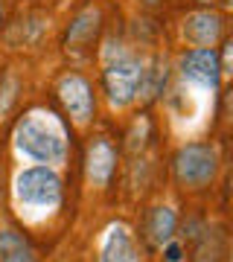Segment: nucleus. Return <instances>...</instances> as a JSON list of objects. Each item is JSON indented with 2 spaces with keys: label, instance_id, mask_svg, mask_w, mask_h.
I'll use <instances>...</instances> for the list:
<instances>
[{
  "label": "nucleus",
  "instance_id": "obj_2",
  "mask_svg": "<svg viewBox=\"0 0 233 262\" xmlns=\"http://www.w3.org/2000/svg\"><path fill=\"white\" fill-rule=\"evenodd\" d=\"M12 146L29 163L61 169L70 158V125L50 108H32L15 122Z\"/></svg>",
  "mask_w": 233,
  "mask_h": 262
},
{
  "label": "nucleus",
  "instance_id": "obj_6",
  "mask_svg": "<svg viewBox=\"0 0 233 262\" xmlns=\"http://www.w3.org/2000/svg\"><path fill=\"white\" fill-rule=\"evenodd\" d=\"M178 73L186 84H193L198 91L216 94L222 88V64L219 53L213 47H193L178 58Z\"/></svg>",
  "mask_w": 233,
  "mask_h": 262
},
{
  "label": "nucleus",
  "instance_id": "obj_12",
  "mask_svg": "<svg viewBox=\"0 0 233 262\" xmlns=\"http://www.w3.org/2000/svg\"><path fill=\"white\" fill-rule=\"evenodd\" d=\"M0 262H38L35 248L18 227H0Z\"/></svg>",
  "mask_w": 233,
  "mask_h": 262
},
{
  "label": "nucleus",
  "instance_id": "obj_1",
  "mask_svg": "<svg viewBox=\"0 0 233 262\" xmlns=\"http://www.w3.org/2000/svg\"><path fill=\"white\" fill-rule=\"evenodd\" d=\"M65 207V178L56 166H24L12 178V210L20 225L29 230H41L53 222Z\"/></svg>",
  "mask_w": 233,
  "mask_h": 262
},
{
  "label": "nucleus",
  "instance_id": "obj_17",
  "mask_svg": "<svg viewBox=\"0 0 233 262\" xmlns=\"http://www.w3.org/2000/svg\"><path fill=\"white\" fill-rule=\"evenodd\" d=\"M0 27H3V0H0Z\"/></svg>",
  "mask_w": 233,
  "mask_h": 262
},
{
  "label": "nucleus",
  "instance_id": "obj_13",
  "mask_svg": "<svg viewBox=\"0 0 233 262\" xmlns=\"http://www.w3.org/2000/svg\"><path fill=\"white\" fill-rule=\"evenodd\" d=\"M18 99V79L15 76H6L0 82V120L6 117V111L12 108V102Z\"/></svg>",
  "mask_w": 233,
  "mask_h": 262
},
{
  "label": "nucleus",
  "instance_id": "obj_10",
  "mask_svg": "<svg viewBox=\"0 0 233 262\" xmlns=\"http://www.w3.org/2000/svg\"><path fill=\"white\" fill-rule=\"evenodd\" d=\"M178 233V213L175 207L169 204H155L146 213V222H143V236L152 248H163L166 242H172Z\"/></svg>",
  "mask_w": 233,
  "mask_h": 262
},
{
  "label": "nucleus",
  "instance_id": "obj_9",
  "mask_svg": "<svg viewBox=\"0 0 233 262\" xmlns=\"http://www.w3.org/2000/svg\"><path fill=\"white\" fill-rule=\"evenodd\" d=\"M117 172V149L108 137H91L84 151V181L93 189H105Z\"/></svg>",
  "mask_w": 233,
  "mask_h": 262
},
{
  "label": "nucleus",
  "instance_id": "obj_11",
  "mask_svg": "<svg viewBox=\"0 0 233 262\" xmlns=\"http://www.w3.org/2000/svg\"><path fill=\"white\" fill-rule=\"evenodd\" d=\"M102 27V12L96 6H84L73 18L70 29H67V50H88L96 41V32Z\"/></svg>",
  "mask_w": 233,
  "mask_h": 262
},
{
  "label": "nucleus",
  "instance_id": "obj_16",
  "mask_svg": "<svg viewBox=\"0 0 233 262\" xmlns=\"http://www.w3.org/2000/svg\"><path fill=\"white\" fill-rule=\"evenodd\" d=\"M143 3H146V6H158L160 0H143Z\"/></svg>",
  "mask_w": 233,
  "mask_h": 262
},
{
  "label": "nucleus",
  "instance_id": "obj_4",
  "mask_svg": "<svg viewBox=\"0 0 233 262\" xmlns=\"http://www.w3.org/2000/svg\"><path fill=\"white\" fill-rule=\"evenodd\" d=\"M143 67L146 61L129 50H122L117 44V50L105 47V67H102V88L108 96V105L122 111L129 105L137 102L140 79H143Z\"/></svg>",
  "mask_w": 233,
  "mask_h": 262
},
{
  "label": "nucleus",
  "instance_id": "obj_5",
  "mask_svg": "<svg viewBox=\"0 0 233 262\" xmlns=\"http://www.w3.org/2000/svg\"><path fill=\"white\" fill-rule=\"evenodd\" d=\"M56 96L65 114L70 117L76 128H88L93 122V114H96V94H93L91 79H84L82 73H65L56 82Z\"/></svg>",
  "mask_w": 233,
  "mask_h": 262
},
{
  "label": "nucleus",
  "instance_id": "obj_8",
  "mask_svg": "<svg viewBox=\"0 0 233 262\" xmlns=\"http://www.w3.org/2000/svg\"><path fill=\"white\" fill-rule=\"evenodd\" d=\"M96 262H143L134 230L122 222H114L105 227L99 236V245H96Z\"/></svg>",
  "mask_w": 233,
  "mask_h": 262
},
{
  "label": "nucleus",
  "instance_id": "obj_7",
  "mask_svg": "<svg viewBox=\"0 0 233 262\" xmlns=\"http://www.w3.org/2000/svg\"><path fill=\"white\" fill-rule=\"evenodd\" d=\"M181 38L189 47H219L224 41V15L213 6L189 12L181 20Z\"/></svg>",
  "mask_w": 233,
  "mask_h": 262
},
{
  "label": "nucleus",
  "instance_id": "obj_14",
  "mask_svg": "<svg viewBox=\"0 0 233 262\" xmlns=\"http://www.w3.org/2000/svg\"><path fill=\"white\" fill-rule=\"evenodd\" d=\"M184 259V248H181V242H166L163 245V262H181Z\"/></svg>",
  "mask_w": 233,
  "mask_h": 262
},
{
  "label": "nucleus",
  "instance_id": "obj_15",
  "mask_svg": "<svg viewBox=\"0 0 233 262\" xmlns=\"http://www.w3.org/2000/svg\"><path fill=\"white\" fill-rule=\"evenodd\" d=\"M196 3H201V6H213L216 0H196ZM227 3H230V0H222V6H227Z\"/></svg>",
  "mask_w": 233,
  "mask_h": 262
},
{
  "label": "nucleus",
  "instance_id": "obj_3",
  "mask_svg": "<svg viewBox=\"0 0 233 262\" xmlns=\"http://www.w3.org/2000/svg\"><path fill=\"white\" fill-rule=\"evenodd\" d=\"M219 166H222V158L213 143H184L178 146L175 158H172V181L186 195H201L207 189H213Z\"/></svg>",
  "mask_w": 233,
  "mask_h": 262
}]
</instances>
